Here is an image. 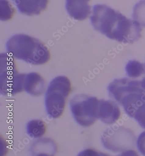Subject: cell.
I'll use <instances>...</instances> for the list:
<instances>
[{
  "label": "cell",
  "mask_w": 145,
  "mask_h": 156,
  "mask_svg": "<svg viewBox=\"0 0 145 156\" xmlns=\"http://www.w3.org/2000/svg\"><path fill=\"white\" fill-rule=\"evenodd\" d=\"M136 143L139 151L145 156V131L140 134Z\"/></svg>",
  "instance_id": "cell-17"
},
{
  "label": "cell",
  "mask_w": 145,
  "mask_h": 156,
  "mask_svg": "<svg viewBox=\"0 0 145 156\" xmlns=\"http://www.w3.org/2000/svg\"><path fill=\"white\" fill-rule=\"evenodd\" d=\"M141 127L145 129V104L137 111L134 118Z\"/></svg>",
  "instance_id": "cell-16"
},
{
  "label": "cell",
  "mask_w": 145,
  "mask_h": 156,
  "mask_svg": "<svg viewBox=\"0 0 145 156\" xmlns=\"http://www.w3.org/2000/svg\"><path fill=\"white\" fill-rule=\"evenodd\" d=\"M79 156H106V154H103L102 153L98 152L92 149H87L82 151L80 153Z\"/></svg>",
  "instance_id": "cell-18"
},
{
  "label": "cell",
  "mask_w": 145,
  "mask_h": 156,
  "mask_svg": "<svg viewBox=\"0 0 145 156\" xmlns=\"http://www.w3.org/2000/svg\"><path fill=\"white\" fill-rule=\"evenodd\" d=\"M110 97L123 106L131 118L145 104V90L141 81L127 78L115 80L108 87Z\"/></svg>",
  "instance_id": "cell-2"
},
{
  "label": "cell",
  "mask_w": 145,
  "mask_h": 156,
  "mask_svg": "<svg viewBox=\"0 0 145 156\" xmlns=\"http://www.w3.org/2000/svg\"><path fill=\"white\" fill-rule=\"evenodd\" d=\"M133 20L145 27V0H140L134 7L132 14Z\"/></svg>",
  "instance_id": "cell-14"
},
{
  "label": "cell",
  "mask_w": 145,
  "mask_h": 156,
  "mask_svg": "<svg viewBox=\"0 0 145 156\" xmlns=\"http://www.w3.org/2000/svg\"><path fill=\"white\" fill-rule=\"evenodd\" d=\"M24 88L29 94L34 96L42 94L45 88L44 79L38 73H31L26 74Z\"/></svg>",
  "instance_id": "cell-11"
},
{
  "label": "cell",
  "mask_w": 145,
  "mask_h": 156,
  "mask_svg": "<svg viewBox=\"0 0 145 156\" xmlns=\"http://www.w3.org/2000/svg\"><path fill=\"white\" fill-rule=\"evenodd\" d=\"M27 134L32 138H39L43 136L46 131V125L40 120L30 121L26 127Z\"/></svg>",
  "instance_id": "cell-12"
},
{
  "label": "cell",
  "mask_w": 145,
  "mask_h": 156,
  "mask_svg": "<svg viewBox=\"0 0 145 156\" xmlns=\"http://www.w3.org/2000/svg\"><path fill=\"white\" fill-rule=\"evenodd\" d=\"M14 12L13 7L7 0H1V20L6 21L12 18Z\"/></svg>",
  "instance_id": "cell-15"
},
{
  "label": "cell",
  "mask_w": 145,
  "mask_h": 156,
  "mask_svg": "<svg viewBox=\"0 0 145 156\" xmlns=\"http://www.w3.org/2000/svg\"><path fill=\"white\" fill-rule=\"evenodd\" d=\"M125 16L105 5L93 7L90 21L93 27L108 38L115 40Z\"/></svg>",
  "instance_id": "cell-4"
},
{
  "label": "cell",
  "mask_w": 145,
  "mask_h": 156,
  "mask_svg": "<svg viewBox=\"0 0 145 156\" xmlns=\"http://www.w3.org/2000/svg\"><path fill=\"white\" fill-rule=\"evenodd\" d=\"M120 114L119 107L113 101L100 100L98 117L103 123L114 124L119 119Z\"/></svg>",
  "instance_id": "cell-8"
},
{
  "label": "cell",
  "mask_w": 145,
  "mask_h": 156,
  "mask_svg": "<svg viewBox=\"0 0 145 156\" xmlns=\"http://www.w3.org/2000/svg\"><path fill=\"white\" fill-rule=\"evenodd\" d=\"M71 89V82L65 76H58L51 81L45 97L46 110L51 118H57L62 115Z\"/></svg>",
  "instance_id": "cell-3"
},
{
  "label": "cell",
  "mask_w": 145,
  "mask_h": 156,
  "mask_svg": "<svg viewBox=\"0 0 145 156\" xmlns=\"http://www.w3.org/2000/svg\"><path fill=\"white\" fill-rule=\"evenodd\" d=\"M6 48L15 58L32 65H43L51 58L49 51L42 42L26 34L13 36L7 41Z\"/></svg>",
  "instance_id": "cell-1"
},
{
  "label": "cell",
  "mask_w": 145,
  "mask_h": 156,
  "mask_svg": "<svg viewBox=\"0 0 145 156\" xmlns=\"http://www.w3.org/2000/svg\"><path fill=\"white\" fill-rule=\"evenodd\" d=\"M8 55L1 56V91L4 94L20 92L24 88L25 74H20Z\"/></svg>",
  "instance_id": "cell-7"
},
{
  "label": "cell",
  "mask_w": 145,
  "mask_h": 156,
  "mask_svg": "<svg viewBox=\"0 0 145 156\" xmlns=\"http://www.w3.org/2000/svg\"><path fill=\"white\" fill-rule=\"evenodd\" d=\"M101 140L105 148L114 152H121L133 150L136 137L133 133L122 127H111L102 134Z\"/></svg>",
  "instance_id": "cell-6"
},
{
  "label": "cell",
  "mask_w": 145,
  "mask_h": 156,
  "mask_svg": "<svg viewBox=\"0 0 145 156\" xmlns=\"http://www.w3.org/2000/svg\"><path fill=\"white\" fill-rule=\"evenodd\" d=\"M144 73L145 74V71ZM141 83L143 88L145 90V77H144L143 78L142 80H141Z\"/></svg>",
  "instance_id": "cell-19"
},
{
  "label": "cell",
  "mask_w": 145,
  "mask_h": 156,
  "mask_svg": "<svg viewBox=\"0 0 145 156\" xmlns=\"http://www.w3.org/2000/svg\"><path fill=\"white\" fill-rule=\"evenodd\" d=\"M21 14L39 15L47 8L49 0H12Z\"/></svg>",
  "instance_id": "cell-10"
},
{
  "label": "cell",
  "mask_w": 145,
  "mask_h": 156,
  "mask_svg": "<svg viewBox=\"0 0 145 156\" xmlns=\"http://www.w3.org/2000/svg\"><path fill=\"white\" fill-rule=\"evenodd\" d=\"M125 70L129 77L137 78L145 73V64H142L136 60L130 61L128 62Z\"/></svg>",
  "instance_id": "cell-13"
},
{
  "label": "cell",
  "mask_w": 145,
  "mask_h": 156,
  "mask_svg": "<svg viewBox=\"0 0 145 156\" xmlns=\"http://www.w3.org/2000/svg\"><path fill=\"white\" fill-rule=\"evenodd\" d=\"M90 0H66L65 7L69 16L78 21H83L91 13Z\"/></svg>",
  "instance_id": "cell-9"
},
{
  "label": "cell",
  "mask_w": 145,
  "mask_h": 156,
  "mask_svg": "<svg viewBox=\"0 0 145 156\" xmlns=\"http://www.w3.org/2000/svg\"><path fill=\"white\" fill-rule=\"evenodd\" d=\"M100 100L85 94L74 96L70 102L71 113L75 121L83 127L92 125L99 118Z\"/></svg>",
  "instance_id": "cell-5"
}]
</instances>
